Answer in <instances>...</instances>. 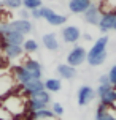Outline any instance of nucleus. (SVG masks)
Listing matches in <instances>:
<instances>
[{
    "label": "nucleus",
    "mask_w": 116,
    "mask_h": 120,
    "mask_svg": "<svg viewBox=\"0 0 116 120\" xmlns=\"http://www.w3.org/2000/svg\"><path fill=\"white\" fill-rule=\"evenodd\" d=\"M16 92V90H14ZM10 93L6 95L5 98L0 100V106L5 109L11 117H16V115H22L27 111V100H25L22 95L19 93Z\"/></svg>",
    "instance_id": "obj_1"
},
{
    "label": "nucleus",
    "mask_w": 116,
    "mask_h": 120,
    "mask_svg": "<svg viewBox=\"0 0 116 120\" xmlns=\"http://www.w3.org/2000/svg\"><path fill=\"white\" fill-rule=\"evenodd\" d=\"M107 44H108V36H100L87 51L86 62L91 66H99L107 60Z\"/></svg>",
    "instance_id": "obj_2"
},
{
    "label": "nucleus",
    "mask_w": 116,
    "mask_h": 120,
    "mask_svg": "<svg viewBox=\"0 0 116 120\" xmlns=\"http://www.w3.org/2000/svg\"><path fill=\"white\" fill-rule=\"evenodd\" d=\"M18 84L13 78V74L10 71H2L0 73V100L5 98L6 95L13 93L16 90Z\"/></svg>",
    "instance_id": "obj_3"
},
{
    "label": "nucleus",
    "mask_w": 116,
    "mask_h": 120,
    "mask_svg": "<svg viewBox=\"0 0 116 120\" xmlns=\"http://www.w3.org/2000/svg\"><path fill=\"white\" fill-rule=\"evenodd\" d=\"M40 16H41L49 25H54V27H59V25L67 22V18H65L64 14H59L57 11L51 10L48 6H40Z\"/></svg>",
    "instance_id": "obj_4"
},
{
    "label": "nucleus",
    "mask_w": 116,
    "mask_h": 120,
    "mask_svg": "<svg viewBox=\"0 0 116 120\" xmlns=\"http://www.w3.org/2000/svg\"><path fill=\"white\" fill-rule=\"evenodd\" d=\"M95 93L100 98V104H105L110 108L116 103V90L113 89V85H99Z\"/></svg>",
    "instance_id": "obj_5"
},
{
    "label": "nucleus",
    "mask_w": 116,
    "mask_h": 120,
    "mask_svg": "<svg viewBox=\"0 0 116 120\" xmlns=\"http://www.w3.org/2000/svg\"><path fill=\"white\" fill-rule=\"evenodd\" d=\"M86 54H87V51L83 46H75L67 55V65L73 66V68L79 66L81 63L86 62Z\"/></svg>",
    "instance_id": "obj_6"
},
{
    "label": "nucleus",
    "mask_w": 116,
    "mask_h": 120,
    "mask_svg": "<svg viewBox=\"0 0 116 120\" xmlns=\"http://www.w3.org/2000/svg\"><path fill=\"white\" fill-rule=\"evenodd\" d=\"M95 96H97L95 90L89 85H81L76 92V100H78L79 106H87L92 100H95Z\"/></svg>",
    "instance_id": "obj_7"
},
{
    "label": "nucleus",
    "mask_w": 116,
    "mask_h": 120,
    "mask_svg": "<svg viewBox=\"0 0 116 120\" xmlns=\"http://www.w3.org/2000/svg\"><path fill=\"white\" fill-rule=\"evenodd\" d=\"M79 38H81V30L76 25H65L62 29V40H64V43L75 44V43H78Z\"/></svg>",
    "instance_id": "obj_8"
},
{
    "label": "nucleus",
    "mask_w": 116,
    "mask_h": 120,
    "mask_svg": "<svg viewBox=\"0 0 116 120\" xmlns=\"http://www.w3.org/2000/svg\"><path fill=\"white\" fill-rule=\"evenodd\" d=\"M10 27L14 32L21 33V35H29V33L33 32V24L30 22V19H16V21H11Z\"/></svg>",
    "instance_id": "obj_9"
},
{
    "label": "nucleus",
    "mask_w": 116,
    "mask_h": 120,
    "mask_svg": "<svg viewBox=\"0 0 116 120\" xmlns=\"http://www.w3.org/2000/svg\"><path fill=\"white\" fill-rule=\"evenodd\" d=\"M10 73L13 74V78H14V81H16V84H19V85H22V84H25V82H29L30 79H33V78L30 76V73L27 71V70H25L22 65L13 66Z\"/></svg>",
    "instance_id": "obj_10"
},
{
    "label": "nucleus",
    "mask_w": 116,
    "mask_h": 120,
    "mask_svg": "<svg viewBox=\"0 0 116 120\" xmlns=\"http://www.w3.org/2000/svg\"><path fill=\"white\" fill-rule=\"evenodd\" d=\"M0 49L3 51V54L8 57V59H19L21 55L24 54L22 51V46H16V44H8V43L2 41L0 40Z\"/></svg>",
    "instance_id": "obj_11"
},
{
    "label": "nucleus",
    "mask_w": 116,
    "mask_h": 120,
    "mask_svg": "<svg viewBox=\"0 0 116 120\" xmlns=\"http://www.w3.org/2000/svg\"><path fill=\"white\" fill-rule=\"evenodd\" d=\"M22 66L30 73V76L33 79H41L43 68H41V65H40V62H37L35 59H25L24 63H22Z\"/></svg>",
    "instance_id": "obj_12"
},
{
    "label": "nucleus",
    "mask_w": 116,
    "mask_h": 120,
    "mask_svg": "<svg viewBox=\"0 0 116 120\" xmlns=\"http://www.w3.org/2000/svg\"><path fill=\"white\" fill-rule=\"evenodd\" d=\"M113 22H115V11H107L100 16L97 25L102 33H108L110 30H113Z\"/></svg>",
    "instance_id": "obj_13"
},
{
    "label": "nucleus",
    "mask_w": 116,
    "mask_h": 120,
    "mask_svg": "<svg viewBox=\"0 0 116 120\" xmlns=\"http://www.w3.org/2000/svg\"><path fill=\"white\" fill-rule=\"evenodd\" d=\"M18 87L22 90V92H24L25 95H29V96L45 89V85H43V81H41V79H30L29 82H25V84H22V85H18Z\"/></svg>",
    "instance_id": "obj_14"
},
{
    "label": "nucleus",
    "mask_w": 116,
    "mask_h": 120,
    "mask_svg": "<svg viewBox=\"0 0 116 120\" xmlns=\"http://www.w3.org/2000/svg\"><path fill=\"white\" fill-rule=\"evenodd\" d=\"M83 14H84V21L89 25H97L99 21H100V16H102V14H100V10H99V6L95 5V3H91L89 8H87Z\"/></svg>",
    "instance_id": "obj_15"
},
{
    "label": "nucleus",
    "mask_w": 116,
    "mask_h": 120,
    "mask_svg": "<svg viewBox=\"0 0 116 120\" xmlns=\"http://www.w3.org/2000/svg\"><path fill=\"white\" fill-rule=\"evenodd\" d=\"M0 40L2 41L8 43V44H16V46H22V43L25 41V36L18 33V32H14V30H8L5 33H2L0 35Z\"/></svg>",
    "instance_id": "obj_16"
},
{
    "label": "nucleus",
    "mask_w": 116,
    "mask_h": 120,
    "mask_svg": "<svg viewBox=\"0 0 116 120\" xmlns=\"http://www.w3.org/2000/svg\"><path fill=\"white\" fill-rule=\"evenodd\" d=\"M91 3L92 0H68V10L73 14H81L89 8Z\"/></svg>",
    "instance_id": "obj_17"
},
{
    "label": "nucleus",
    "mask_w": 116,
    "mask_h": 120,
    "mask_svg": "<svg viewBox=\"0 0 116 120\" xmlns=\"http://www.w3.org/2000/svg\"><path fill=\"white\" fill-rule=\"evenodd\" d=\"M57 74H59L62 79L72 81V79L76 78V68L67 65V63H61V65H57Z\"/></svg>",
    "instance_id": "obj_18"
},
{
    "label": "nucleus",
    "mask_w": 116,
    "mask_h": 120,
    "mask_svg": "<svg viewBox=\"0 0 116 120\" xmlns=\"http://www.w3.org/2000/svg\"><path fill=\"white\" fill-rule=\"evenodd\" d=\"M43 46L48 49V51H59V41H57V36L56 33H46V35L41 36Z\"/></svg>",
    "instance_id": "obj_19"
},
{
    "label": "nucleus",
    "mask_w": 116,
    "mask_h": 120,
    "mask_svg": "<svg viewBox=\"0 0 116 120\" xmlns=\"http://www.w3.org/2000/svg\"><path fill=\"white\" fill-rule=\"evenodd\" d=\"M95 120H116V117L110 112L108 106L99 103L97 109H95Z\"/></svg>",
    "instance_id": "obj_20"
},
{
    "label": "nucleus",
    "mask_w": 116,
    "mask_h": 120,
    "mask_svg": "<svg viewBox=\"0 0 116 120\" xmlns=\"http://www.w3.org/2000/svg\"><path fill=\"white\" fill-rule=\"evenodd\" d=\"M43 85H45V90L49 92V93H53V92H61L62 90V81L61 79H56V78L46 79V81L43 82Z\"/></svg>",
    "instance_id": "obj_21"
},
{
    "label": "nucleus",
    "mask_w": 116,
    "mask_h": 120,
    "mask_svg": "<svg viewBox=\"0 0 116 120\" xmlns=\"http://www.w3.org/2000/svg\"><path fill=\"white\" fill-rule=\"evenodd\" d=\"M32 117L35 120H51V119H54L56 115L54 112L51 111V109H40V111H35V112H32Z\"/></svg>",
    "instance_id": "obj_22"
},
{
    "label": "nucleus",
    "mask_w": 116,
    "mask_h": 120,
    "mask_svg": "<svg viewBox=\"0 0 116 120\" xmlns=\"http://www.w3.org/2000/svg\"><path fill=\"white\" fill-rule=\"evenodd\" d=\"M29 98L37 100V101H41V103H46V104H49V103H51V93H49V92H46L45 89L40 90V92H37V93H33V95H30Z\"/></svg>",
    "instance_id": "obj_23"
},
{
    "label": "nucleus",
    "mask_w": 116,
    "mask_h": 120,
    "mask_svg": "<svg viewBox=\"0 0 116 120\" xmlns=\"http://www.w3.org/2000/svg\"><path fill=\"white\" fill-rule=\"evenodd\" d=\"M22 51L27 52V54H33V52H37V51H38V43L35 41V40H32V38L25 40V41L22 43Z\"/></svg>",
    "instance_id": "obj_24"
},
{
    "label": "nucleus",
    "mask_w": 116,
    "mask_h": 120,
    "mask_svg": "<svg viewBox=\"0 0 116 120\" xmlns=\"http://www.w3.org/2000/svg\"><path fill=\"white\" fill-rule=\"evenodd\" d=\"M2 6L10 10H19L22 6V0H2Z\"/></svg>",
    "instance_id": "obj_25"
},
{
    "label": "nucleus",
    "mask_w": 116,
    "mask_h": 120,
    "mask_svg": "<svg viewBox=\"0 0 116 120\" xmlns=\"http://www.w3.org/2000/svg\"><path fill=\"white\" fill-rule=\"evenodd\" d=\"M22 6L30 11V10H37L43 5H41V0H22Z\"/></svg>",
    "instance_id": "obj_26"
},
{
    "label": "nucleus",
    "mask_w": 116,
    "mask_h": 120,
    "mask_svg": "<svg viewBox=\"0 0 116 120\" xmlns=\"http://www.w3.org/2000/svg\"><path fill=\"white\" fill-rule=\"evenodd\" d=\"M51 111L54 112V115H62V114H64V106H62L61 103H54Z\"/></svg>",
    "instance_id": "obj_27"
},
{
    "label": "nucleus",
    "mask_w": 116,
    "mask_h": 120,
    "mask_svg": "<svg viewBox=\"0 0 116 120\" xmlns=\"http://www.w3.org/2000/svg\"><path fill=\"white\" fill-rule=\"evenodd\" d=\"M108 79H110L111 85L116 82V65H113V66H111V70L108 71Z\"/></svg>",
    "instance_id": "obj_28"
},
{
    "label": "nucleus",
    "mask_w": 116,
    "mask_h": 120,
    "mask_svg": "<svg viewBox=\"0 0 116 120\" xmlns=\"http://www.w3.org/2000/svg\"><path fill=\"white\" fill-rule=\"evenodd\" d=\"M99 85H111L110 79H108V74H102L99 78Z\"/></svg>",
    "instance_id": "obj_29"
},
{
    "label": "nucleus",
    "mask_w": 116,
    "mask_h": 120,
    "mask_svg": "<svg viewBox=\"0 0 116 120\" xmlns=\"http://www.w3.org/2000/svg\"><path fill=\"white\" fill-rule=\"evenodd\" d=\"M19 19H30V11L25 10V8H22V10L19 11Z\"/></svg>",
    "instance_id": "obj_30"
},
{
    "label": "nucleus",
    "mask_w": 116,
    "mask_h": 120,
    "mask_svg": "<svg viewBox=\"0 0 116 120\" xmlns=\"http://www.w3.org/2000/svg\"><path fill=\"white\" fill-rule=\"evenodd\" d=\"M30 18L41 19V16H40V8H37V10H30Z\"/></svg>",
    "instance_id": "obj_31"
},
{
    "label": "nucleus",
    "mask_w": 116,
    "mask_h": 120,
    "mask_svg": "<svg viewBox=\"0 0 116 120\" xmlns=\"http://www.w3.org/2000/svg\"><path fill=\"white\" fill-rule=\"evenodd\" d=\"M83 38H84L86 41H91V40H92V36H91V35H89V33H86V35H84V36H83Z\"/></svg>",
    "instance_id": "obj_32"
},
{
    "label": "nucleus",
    "mask_w": 116,
    "mask_h": 120,
    "mask_svg": "<svg viewBox=\"0 0 116 120\" xmlns=\"http://www.w3.org/2000/svg\"><path fill=\"white\" fill-rule=\"evenodd\" d=\"M113 30H116V11H115V22H113Z\"/></svg>",
    "instance_id": "obj_33"
},
{
    "label": "nucleus",
    "mask_w": 116,
    "mask_h": 120,
    "mask_svg": "<svg viewBox=\"0 0 116 120\" xmlns=\"http://www.w3.org/2000/svg\"><path fill=\"white\" fill-rule=\"evenodd\" d=\"M113 89H115V90H116V82H115V84H113Z\"/></svg>",
    "instance_id": "obj_34"
}]
</instances>
